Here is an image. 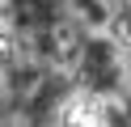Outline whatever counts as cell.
Masks as SVG:
<instances>
[{
  "label": "cell",
  "instance_id": "1",
  "mask_svg": "<svg viewBox=\"0 0 131 127\" xmlns=\"http://www.w3.org/2000/svg\"><path fill=\"white\" fill-rule=\"evenodd\" d=\"M123 114V102L106 97V93H76L59 106V123H110Z\"/></svg>",
  "mask_w": 131,
  "mask_h": 127
},
{
  "label": "cell",
  "instance_id": "2",
  "mask_svg": "<svg viewBox=\"0 0 131 127\" xmlns=\"http://www.w3.org/2000/svg\"><path fill=\"white\" fill-rule=\"evenodd\" d=\"M47 59H51V68H59V72H76L80 68L85 42H80L76 21H55L51 25V34H47Z\"/></svg>",
  "mask_w": 131,
  "mask_h": 127
},
{
  "label": "cell",
  "instance_id": "3",
  "mask_svg": "<svg viewBox=\"0 0 131 127\" xmlns=\"http://www.w3.org/2000/svg\"><path fill=\"white\" fill-rule=\"evenodd\" d=\"M68 13L76 25H85L93 34H106L114 25V0H68Z\"/></svg>",
  "mask_w": 131,
  "mask_h": 127
},
{
  "label": "cell",
  "instance_id": "4",
  "mask_svg": "<svg viewBox=\"0 0 131 127\" xmlns=\"http://www.w3.org/2000/svg\"><path fill=\"white\" fill-rule=\"evenodd\" d=\"M13 25V0H0V34H9Z\"/></svg>",
  "mask_w": 131,
  "mask_h": 127
},
{
  "label": "cell",
  "instance_id": "5",
  "mask_svg": "<svg viewBox=\"0 0 131 127\" xmlns=\"http://www.w3.org/2000/svg\"><path fill=\"white\" fill-rule=\"evenodd\" d=\"M4 102H9V68L0 64V106H4Z\"/></svg>",
  "mask_w": 131,
  "mask_h": 127
}]
</instances>
